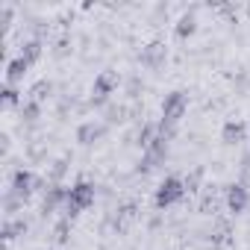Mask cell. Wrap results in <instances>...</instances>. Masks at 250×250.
Masks as SVG:
<instances>
[{
    "instance_id": "obj_1",
    "label": "cell",
    "mask_w": 250,
    "mask_h": 250,
    "mask_svg": "<svg viewBox=\"0 0 250 250\" xmlns=\"http://www.w3.org/2000/svg\"><path fill=\"white\" fill-rule=\"evenodd\" d=\"M94 197H97V191H94V186H91V183H85V180L74 183V186L68 188V203L62 206V209H65V218H68V221H74L80 212L91 209V206H94Z\"/></svg>"
},
{
    "instance_id": "obj_2",
    "label": "cell",
    "mask_w": 250,
    "mask_h": 250,
    "mask_svg": "<svg viewBox=\"0 0 250 250\" xmlns=\"http://www.w3.org/2000/svg\"><path fill=\"white\" fill-rule=\"evenodd\" d=\"M186 109H188V91L177 88V91L165 94V100H162V127L168 130V127H174V124H180Z\"/></svg>"
},
{
    "instance_id": "obj_3",
    "label": "cell",
    "mask_w": 250,
    "mask_h": 250,
    "mask_svg": "<svg viewBox=\"0 0 250 250\" xmlns=\"http://www.w3.org/2000/svg\"><path fill=\"white\" fill-rule=\"evenodd\" d=\"M186 197V183L180 177H165L159 186H156V194H153V203L159 209H168L174 203H180Z\"/></svg>"
},
{
    "instance_id": "obj_4",
    "label": "cell",
    "mask_w": 250,
    "mask_h": 250,
    "mask_svg": "<svg viewBox=\"0 0 250 250\" xmlns=\"http://www.w3.org/2000/svg\"><path fill=\"white\" fill-rule=\"evenodd\" d=\"M224 203H227V212H229V215L247 212V206H250V191H247V186H244V183H229V186L224 188Z\"/></svg>"
},
{
    "instance_id": "obj_5",
    "label": "cell",
    "mask_w": 250,
    "mask_h": 250,
    "mask_svg": "<svg viewBox=\"0 0 250 250\" xmlns=\"http://www.w3.org/2000/svg\"><path fill=\"white\" fill-rule=\"evenodd\" d=\"M115 88H118V74H115V71H100V74L94 77V85H91V103H94V106L106 103Z\"/></svg>"
},
{
    "instance_id": "obj_6",
    "label": "cell",
    "mask_w": 250,
    "mask_h": 250,
    "mask_svg": "<svg viewBox=\"0 0 250 250\" xmlns=\"http://www.w3.org/2000/svg\"><path fill=\"white\" fill-rule=\"evenodd\" d=\"M42 188V177H36L33 171H27V168H18L15 174H12V194H18L21 200H27L30 194H36Z\"/></svg>"
},
{
    "instance_id": "obj_7",
    "label": "cell",
    "mask_w": 250,
    "mask_h": 250,
    "mask_svg": "<svg viewBox=\"0 0 250 250\" xmlns=\"http://www.w3.org/2000/svg\"><path fill=\"white\" fill-rule=\"evenodd\" d=\"M165 59H168L165 42H150L147 47H142V65H147V68H162Z\"/></svg>"
},
{
    "instance_id": "obj_8",
    "label": "cell",
    "mask_w": 250,
    "mask_h": 250,
    "mask_svg": "<svg viewBox=\"0 0 250 250\" xmlns=\"http://www.w3.org/2000/svg\"><path fill=\"white\" fill-rule=\"evenodd\" d=\"M103 133H106L103 124L85 121V124H80V130H77V142H80L83 147H91V145H97V142L103 139Z\"/></svg>"
},
{
    "instance_id": "obj_9",
    "label": "cell",
    "mask_w": 250,
    "mask_h": 250,
    "mask_svg": "<svg viewBox=\"0 0 250 250\" xmlns=\"http://www.w3.org/2000/svg\"><path fill=\"white\" fill-rule=\"evenodd\" d=\"M244 133H247V127H244L241 121H227L224 127H221V142L227 147H238L244 142Z\"/></svg>"
},
{
    "instance_id": "obj_10",
    "label": "cell",
    "mask_w": 250,
    "mask_h": 250,
    "mask_svg": "<svg viewBox=\"0 0 250 250\" xmlns=\"http://www.w3.org/2000/svg\"><path fill=\"white\" fill-rule=\"evenodd\" d=\"M65 203H68V188H65V186H50L47 194H44V200H42V212L50 215V212H56L59 206H65Z\"/></svg>"
},
{
    "instance_id": "obj_11",
    "label": "cell",
    "mask_w": 250,
    "mask_h": 250,
    "mask_svg": "<svg viewBox=\"0 0 250 250\" xmlns=\"http://www.w3.org/2000/svg\"><path fill=\"white\" fill-rule=\"evenodd\" d=\"M27 71H30V62H27V59H21V56L9 59V62H6V85H18V83L27 77Z\"/></svg>"
},
{
    "instance_id": "obj_12",
    "label": "cell",
    "mask_w": 250,
    "mask_h": 250,
    "mask_svg": "<svg viewBox=\"0 0 250 250\" xmlns=\"http://www.w3.org/2000/svg\"><path fill=\"white\" fill-rule=\"evenodd\" d=\"M194 33H197V18H194V12H186V15L177 21L174 36H177V39H191Z\"/></svg>"
},
{
    "instance_id": "obj_13",
    "label": "cell",
    "mask_w": 250,
    "mask_h": 250,
    "mask_svg": "<svg viewBox=\"0 0 250 250\" xmlns=\"http://www.w3.org/2000/svg\"><path fill=\"white\" fill-rule=\"evenodd\" d=\"M42 50H44V47H42V42H39V39H30V42H24V44H21V53H18V56H21V59H27L30 65H36V62L42 59Z\"/></svg>"
},
{
    "instance_id": "obj_14",
    "label": "cell",
    "mask_w": 250,
    "mask_h": 250,
    "mask_svg": "<svg viewBox=\"0 0 250 250\" xmlns=\"http://www.w3.org/2000/svg\"><path fill=\"white\" fill-rule=\"evenodd\" d=\"M0 94H3V106L6 109H21L24 106V97H21V91L15 85H3V91H0Z\"/></svg>"
},
{
    "instance_id": "obj_15",
    "label": "cell",
    "mask_w": 250,
    "mask_h": 250,
    "mask_svg": "<svg viewBox=\"0 0 250 250\" xmlns=\"http://www.w3.org/2000/svg\"><path fill=\"white\" fill-rule=\"evenodd\" d=\"M27 232V221H6L3 224V241H12Z\"/></svg>"
},
{
    "instance_id": "obj_16",
    "label": "cell",
    "mask_w": 250,
    "mask_h": 250,
    "mask_svg": "<svg viewBox=\"0 0 250 250\" xmlns=\"http://www.w3.org/2000/svg\"><path fill=\"white\" fill-rule=\"evenodd\" d=\"M50 91H53V85H50L47 80H42V83H36V85H33V91H30V100H36V103H44V100L50 97Z\"/></svg>"
},
{
    "instance_id": "obj_17",
    "label": "cell",
    "mask_w": 250,
    "mask_h": 250,
    "mask_svg": "<svg viewBox=\"0 0 250 250\" xmlns=\"http://www.w3.org/2000/svg\"><path fill=\"white\" fill-rule=\"evenodd\" d=\"M39 115H42V103H36V100H24V106H21V118H24V121H39Z\"/></svg>"
},
{
    "instance_id": "obj_18",
    "label": "cell",
    "mask_w": 250,
    "mask_h": 250,
    "mask_svg": "<svg viewBox=\"0 0 250 250\" xmlns=\"http://www.w3.org/2000/svg\"><path fill=\"white\" fill-rule=\"evenodd\" d=\"M200 212H203V215H215V212H218V197H215L212 191L203 194V200H200Z\"/></svg>"
},
{
    "instance_id": "obj_19",
    "label": "cell",
    "mask_w": 250,
    "mask_h": 250,
    "mask_svg": "<svg viewBox=\"0 0 250 250\" xmlns=\"http://www.w3.org/2000/svg\"><path fill=\"white\" fill-rule=\"evenodd\" d=\"M200 180H203V168H194L183 183H186V191H197L200 188Z\"/></svg>"
},
{
    "instance_id": "obj_20",
    "label": "cell",
    "mask_w": 250,
    "mask_h": 250,
    "mask_svg": "<svg viewBox=\"0 0 250 250\" xmlns=\"http://www.w3.org/2000/svg\"><path fill=\"white\" fill-rule=\"evenodd\" d=\"M130 221H136V206H133V203L121 209V227H127Z\"/></svg>"
},
{
    "instance_id": "obj_21",
    "label": "cell",
    "mask_w": 250,
    "mask_h": 250,
    "mask_svg": "<svg viewBox=\"0 0 250 250\" xmlns=\"http://www.w3.org/2000/svg\"><path fill=\"white\" fill-rule=\"evenodd\" d=\"M65 238H68V218L56 227V241H65Z\"/></svg>"
},
{
    "instance_id": "obj_22",
    "label": "cell",
    "mask_w": 250,
    "mask_h": 250,
    "mask_svg": "<svg viewBox=\"0 0 250 250\" xmlns=\"http://www.w3.org/2000/svg\"><path fill=\"white\" fill-rule=\"evenodd\" d=\"M3 24H6V27L12 24V6H3Z\"/></svg>"
},
{
    "instance_id": "obj_23",
    "label": "cell",
    "mask_w": 250,
    "mask_h": 250,
    "mask_svg": "<svg viewBox=\"0 0 250 250\" xmlns=\"http://www.w3.org/2000/svg\"><path fill=\"white\" fill-rule=\"evenodd\" d=\"M244 165H247V168H250V153H247V159H244Z\"/></svg>"
},
{
    "instance_id": "obj_24",
    "label": "cell",
    "mask_w": 250,
    "mask_h": 250,
    "mask_svg": "<svg viewBox=\"0 0 250 250\" xmlns=\"http://www.w3.org/2000/svg\"><path fill=\"white\" fill-rule=\"evenodd\" d=\"M247 15H250V6H247Z\"/></svg>"
}]
</instances>
